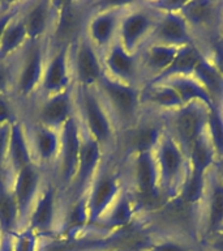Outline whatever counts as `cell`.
<instances>
[{"instance_id":"cell-33","label":"cell","mask_w":223,"mask_h":251,"mask_svg":"<svg viewBox=\"0 0 223 251\" xmlns=\"http://www.w3.org/2000/svg\"><path fill=\"white\" fill-rule=\"evenodd\" d=\"M144 251H200V249L197 243L184 237L158 234L154 242Z\"/></svg>"},{"instance_id":"cell-46","label":"cell","mask_w":223,"mask_h":251,"mask_svg":"<svg viewBox=\"0 0 223 251\" xmlns=\"http://www.w3.org/2000/svg\"><path fill=\"white\" fill-rule=\"evenodd\" d=\"M222 111H223V110H222Z\"/></svg>"},{"instance_id":"cell-5","label":"cell","mask_w":223,"mask_h":251,"mask_svg":"<svg viewBox=\"0 0 223 251\" xmlns=\"http://www.w3.org/2000/svg\"><path fill=\"white\" fill-rule=\"evenodd\" d=\"M209 107L201 102H191L163 114L164 128L187 156L199 137L205 133Z\"/></svg>"},{"instance_id":"cell-28","label":"cell","mask_w":223,"mask_h":251,"mask_svg":"<svg viewBox=\"0 0 223 251\" xmlns=\"http://www.w3.org/2000/svg\"><path fill=\"white\" fill-rule=\"evenodd\" d=\"M9 178L8 176L0 179V233L15 234L21 229V224Z\"/></svg>"},{"instance_id":"cell-3","label":"cell","mask_w":223,"mask_h":251,"mask_svg":"<svg viewBox=\"0 0 223 251\" xmlns=\"http://www.w3.org/2000/svg\"><path fill=\"white\" fill-rule=\"evenodd\" d=\"M154 156L159 176L160 195L166 203L179 196L189 172V164L187 156L167 131H164L154 149Z\"/></svg>"},{"instance_id":"cell-41","label":"cell","mask_w":223,"mask_h":251,"mask_svg":"<svg viewBox=\"0 0 223 251\" xmlns=\"http://www.w3.org/2000/svg\"><path fill=\"white\" fill-rule=\"evenodd\" d=\"M200 251H223V231L211 239L199 243Z\"/></svg>"},{"instance_id":"cell-38","label":"cell","mask_w":223,"mask_h":251,"mask_svg":"<svg viewBox=\"0 0 223 251\" xmlns=\"http://www.w3.org/2000/svg\"><path fill=\"white\" fill-rule=\"evenodd\" d=\"M22 4H21L19 7L9 5V7L3 8V9L0 11V41L3 38L4 33H5V30L8 29V26H9L12 21L22 12Z\"/></svg>"},{"instance_id":"cell-42","label":"cell","mask_w":223,"mask_h":251,"mask_svg":"<svg viewBox=\"0 0 223 251\" xmlns=\"http://www.w3.org/2000/svg\"><path fill=\"white\" fill-rule=\"evenodd\" d=\"M0 251H15L13 250V234H7V233L0 234Z\"/></svg>"},{"instance_id":"cell-13","label":"cell","mask_w":223,"mask_h":251,"mask_svg":"<svg viewBox=\"0 0 223 251\" xmlns=\"http://www.w3.org/2000/svg\"><path fill=\"white\" fill-rule=\"evenodd\" d=\"M17 71L16 89L20 97H30L41 88L46 66V52L43 42H27Z\"/></svg>"},{"instance_id":"cell-1","label":"cell","mask_w":223,"mask_h":251,"mask_svg":"<svg viewBox=\"0 0 223 251\" xmlns=\"http://www.w3.org/2000/svg\"><path fill=\"white\" fill-rule=\"evenodd\" d=\"M74 98L82 129L95 139L106 153L116 149L117 128L97 88L74 86Z\"/></svg>"},{"instance_id":"cell-22","label":"cell","mask_w":223,"mask_h":251,"mask_svg":"<svg viewBox=\"0 0 223 251\" xmlns=\"http://www.w3.org/2000/svg\"><path fill=\"white\" fill-rule=\"evenodd\" d=\"M140 216V208L137 205L132 192L125 186L124 190L120 192V195L117 196V199L113 201L109 211L106 212V215L102 217L98 225L106 230L112 231L113 234L132 225Z\"/></svg>"},{"instance_id":"cell-2","label":"cell","mask_w":223,"mask_h":251,"mask_svg":"<svg viewBox=\"0 0 223 251\" xmlns=\"http://www.w3.org/2000/svg\"><path fill=\"white\" fill-rule=\"evenodd\" d=\"M95 88L112 117L117 133L131 128L138 121L142 113L140 86L117 81L105 74Z\"/></svg>"},{"instance_id":"cell-8","label":"cell","mask_w":223,"mask_h":251,"mask_svg":"<svg viewBox=\"0 0 223 251\" xmlns=\"http://www.w3.org/2000/svg\"><path fill=\"white\" fill-rule=\"evenodd\" d=\"M223 231V180L217 169L211 168L206 176L205 195L197 211L199 243L211 239Z\"/></svg>"},{"instance_id":"cell-10","label":"cell","mask_w":223,"mask_h":251,"mask_svg":"<svg viewBox=\"0 0 223 251\" xmlns=\"http://www.w3.org/2000/svg\"><path fill=\"white\" fill-rule=\"evenodd\" d=\"M127 4H115L91 12L86 21L85 35L93 46L103 54L117 39L121 15Z\"/></svg>"},{"instance_id":"cell-36","label":"cell","mask_w":223,"mask_h":251,"mask_svg":"<svg viewBox=\"0 0 223 251\" xmlns=\"http://www.w3.org/2000/svg\"><path fill=\"white\" fill-rule=\"evenodd\" d=\"M206 58L210 60L218 72L223 76V39L218 38L207 43L206 46L201 49Z\"/></svg>"},{"instance_id":"cell-17","label":"cell","mask_w":223,"mask_h":251,"mask_svg":"<svg viewBox=\"0 0 223 251\" xmlns=\"http://www.w3.org/2000/svg\"><path fill=\"white\" fill-rule=\"evenodd\" d=\"M56 188L52 184H43L34 205L31 208L26 226L41 238H52L58 226ZM25 226V227H26Z\"/></svg>"},{"instance_id":"cell-12","label":"cell","mask_w":223,"mask_h":251,"mask_svg":"<svg viewBox=\"0 0 223 251\" xmlns=\"http://www.w3.org/2000/svg\"><path fill=\"white\" fill-rule=\"evenodd\" d=\"M81 143L82 127L76 114L60 129V151L56 162L59 166L60 179L69 187L77 173Z\"/></svg>"},{"instance_id":"cell-44","label":"cell","mask_w":223,"mask_h":251,"mask_svg":"<svg viewBox=\"0 0 223 251\" xmlns=\"http://www.w3.org/2000/svg\"><path fill=\"white\" fill-rule=\"evenodd\" d=\"M221 38L223 39V17H222V26H221Z\"/></svg>"},{"instance_id":"cell-23","label":"cell","mask_w":223,"mask_h":251,"mask_svg":"<svg viewBox=\"0 0 223 251\" xmlns=\"http://www.w3.org/2000/svg\"><path fill=\"white\" fill-rule=\"evenodd\" d=\"M31 164H35V161L29 140V133L26 132L23 123L16 119L11 123V132L8 141L7 170L12 176Z\"/></svg>"},{"instance_id":"cell-32","label":"cell","mask_w":223,"mask_h":251,"mask_svg":"<svg viewBox=\"0 0 223 251\" xmlns=\"http://www.w3.org/2000/svg\"><path fill=\"white\" fill-rule=\"evenodd\" d=\"M27 42L29 39H27L26 29L20 13L8 26L3 38L0 41V59L9 60L12 56H15L20 51L23 50Z\"/></svg>"},{"instance_id":"cell-4","label":"cell","mask_w":223,"mask_h":251,"mask_svg":"<svg viewBox=\"0 0 223 251\" xmlns=\"http://www.w3.org/2000/svg\"><path fill=\"white\" fill-rule=\"evenodd\" d=\"M163 15L152 1L127 3L121 15L117 41L125 50L137 54L148 43L154 27Z\"/></svg>"},{"instance_id":"cell-39","label":"cell","mask_w":223,"mask_h":251,"mask_svg":"<svg viewBox=\"0 0 223 251\" xmlns=\"http://www.w3.org/2000/svg\"><path fill=\"white\" fill-rule=\"evenodd\" d=\"M12 70L8 60L0 59V96H5L8 88L11 85Z\"/></svg>"},{"instance_id":"cell-27","label":"cell","mask_w":223,"mask_h":251,"mask_svg":"<svg viewBox=\"0 0 223 251\" xmlns=\"http://www.w3.org/2000/svg\"><path fill=\"white\" fill-rule=\"evenodd\" d=\"M203 52L201 47L197 45H189V46L180 47L178 54L174 58L172 63L163 74L159 75L156 80L148 82H162L172 77H183V76H193L196 67L202 59Z\"/></svg>"},{"instance_id":"cell-16","label":"cell","mask_w":223,"mask_h":251,"mask_svg":"<svg viewBox=\"0 0 223 251\" xmlns=\"http://www.w3.org/2000/svg\"><path fill=\"white\" fill-rule=\"evenodd\" d=\"M105 154L106 152L105 149L102 148V145L82 129V143L77 173L70 184L74 195L81 196L88 191L91 180L94 179L98 170L103 165Z\"/></svg>"},{"instance_id":"cell-11","label":"cell","mask_w":223,"mask_h":251,"mask_svg":"<svg viewBox=\"0 0 223 251\" xmlns=\"http://www.w3.org/2000/svg\"><path fill=\"white\" fill-rule=\"evenodd\" d=\"M102 62L105 74L113 80L140 88L144 85L138 54L125 50L117 39L102 54Z\"/></svg>"},{"instance_id":"cell-9","label":"cell","mask_w":223,"mask_h":251,"mask_svg":"<svg viewBox=\"0 0 223 251\" xmlns=\"http://www.w3.org/2000/svg\"><path fill=\"white\" fill-rule=\"evenodd\" d=\"M70 70L76 86L94 88L105 75L102 54L85 33L70 46Z\"/></svg>"},{"instance_id":"cell-15","label":"cell","mask_w":223,"mask_h":251,"mask_svg":"<svg viewBox=\"0 0 223 251\" xmlns=\"http://www.w3.org/2000/svg\"><path fill=\"white\" fill-rule=\"evenodd\" d=\"M11 186L19 207L20 224L22 229L26 226L31 208L43 187L41 168L37 164H31L27 168L20 170L12 176Z\"/></svg>"},{"instance_id":"cell-40","label":"cell","mask_w":223,"mask_h":251,"mask_svg":"<svg viewBox=\"0 0 223 251\" xmlns=\"http://www.w3.org/2000/svg\"><path fill=\"white\" fill-rule=\"evenodd\" d=\"M16 118L13 117V109L7 101L5 96H0V126L9 125Z\"/></svg>"},{"instance_id":"cell-37","label":"cell","mask_w":223,"mask_h":251,"mask_svg":"<svg viewBox=\"0 0 223 251\" xmlns=\"http://www.w3.org/2000/svg\"><path fill=\"white\" fill-rule=\"evenodd\" d=\"M9 132H11V123L0 126V179H3L4 176H11V174L7 170Z\"/></svg>"},{"instance_id":"cell-29","label":"cell","mask_w":223,"mask_h":251,"mask_svg":"<svg viewBox=\"0 0 223 251\" xmlns=\"http://www.w3.org/2000/svg\"><path fill=\"white\" fill-rule=\"evenodd\" d=\"M193 77L203 86V89L210 96L214 107L223 110V76L219 74L218 70L205 54L196 67Z\"/></svg>"},{"instance_id":"cell-34","label":"cell","mask_w":223,"mask_h":251,"mask_svg":"<svg viewBox=\"0 0 223 251\" xmlns=\"http://www.w3.org/2000/svg\"><path fill=\"white\" fill-rule=\"evenodd\" d=\"M206 133L214 147L217 161L223 158V111L218 107L209 110Z\"/></svg>"},{"instance_id":"cell-30","label":"cell","mask_w":223,"mask_h":251,"mask_svg":"<svg viewBox=\"0 0 223 251\" xmlns=\"http://www.w3.org/2000/svg\"><path fill=\"white\" fill-rule=\"evenodd\" d=\"M163 84H167L175 90L176 94L179 96L183 105L191 103V102H201L206 105L209 109L214 107V103L211 101L210 96L203 89V86L196 80L193 76H183V77H172L166 81H162Z\"/></svg>"},{"instance_id":"cell-7","label":"cell","mask_w":223,"mask_h":251,"mask_svg":"<svg viewBox=\"0 0 223 251\" xmlns=\"http://www.w3.org/2000/svg\"><path fill=\"white\" fill-rule=\"evenodd\" d=\"M179 13L183 16L196 42L201 49L211 41L221 38L223 1H184Z\"/></svg>"},{"instance_id":"cell-18","label":"cell","mask_w":223,"mask_h":251,"mask_svg":"<svg viewBox=\"0 0 223 251\" xmlns=\"http://www.w3.org/2000/svg\"><path fill=\"white\" fill-rule=\"evenodd\" d=\"M77 114L74 88L43 98L38 107V123L60 131L63 126Z\"/></svg>"},{"instance_id":"cell-25","label":"cell","mask_w":223,"mask_h":251,"mask_svg":"<svg viewBox=\"0 0 223 251\" xmlns=\"http://www.w3.org/2000/svg\"><path fill=\"white\" fill-rule=\"evenodd\" d=\"M29 137L35 164L51 165L58 162L60 151V131L37 125Z\"/></svg>"},{"instance_id":"cell-14","label":"cell","mask_w":223,"mask_h":251,"mask_svg":"<svg viewBox=\"0 0 223 251\" xmlns=\"http://www.w3.org/2000/svg\"><path fill=\"white\" fill-rule=\"evenodd\" d=\"M70 46L55 47L54 54L47 58L39 90L45 97L73 88V76L70 70Z\"/></svg>"},{"instance_id":"cell-20","label":"cell","mask_w":223,"mask_h":251,"mask_svg":"<svg viewBox=\"0 0 223 251\" xmlns=\"http://www.w3.org/2000/svg\"><path fill=\"white\" fill-rule=\"evenodd\" d=\"M29 42H43L52 33L56 19V3L41 0L30 3L21 12Z\"/></svg>"},{"instance_id":"cell-35","label":"cell","mask_w":223,"mask_h":251,"mask_svg":"<svg viewBox=\"0 0 223 251\" xmlns=\"http://www.w3.org/2000/svg\"><path fill=\"white\" fill-rule=\"evenodd\" d=\"M41 237L30 227H22L13 234V250L15 251H39Z\"/></svg>"},{"instance_id":"cell-21","label":"cell","mask_w":223,"mask_h":251,"mask_svg":"<svg viewBox=\"0 0 223 251\" xmlns=\"http://www.w3.org/2000/svg\"><path fill=\"white\" fill-rule=\"evenodd\" d=\"M86 21L81 9L74 3H56V19L51 35L56 41V47L73 45L85 33Z\"/></svg>"},{"instance_id":"cell-6","label":"cell","mask_w":223,"mask_h":251,"mask_svg":"<svg viewBox=\"0 0 223 251\" xmlns=\"http://www.w3.org/2000/svg\"><path fill=\"white\" fill-rule=\"evenodd\" d=\"M115 168L116 166H110L103 162L85 192L90 226H97L106 212L109 211L127 186L123 172Z\"/></svg>"},{"instance_id":"cell-45","label":"cell","mask_w":223,"mask_h":251,"mask_svg":"<svg viewBox=\"0 0 223 251\" xmlns=\"http://www.w3.org/2000/svg\"><path fill=\"white\" fill-rule=\"evenodd\" d=\"M0 234H1V233H0Z\"/></svg>"},{"instance_id":"cell-43","label":"cell","mask_w":223,"mask_h":251,"mask_svg":"<svg viewBox=\"0 0 223 251\" xmlns=\"http://www.w3.org/2000/svg\"><path fill=\"white\" fill-rule=\"evenodd\" d=\"M97 251H121L120 249H106V250H97Z\"/></svg>"},{"instance_id":"cell-26","label":"cell","mask_w":223,"mask_h":251,"mask_svg":"<svg viewBox=\"0 0 223 251\" xmlns=\"http://www.w3.org/2000/svg\"><path fill=\"white\" fill-rule=\"evenodd\" d=\"M141 105L142 109L166 114L179 109L183 103L171 86L163 82H152L141 88Z\"/></svg>"},{"instance_id":"cell-31","label":"cell","mask_w":223,"mask_h":251,"mask_svg":"<svg viewBox=\"0 0 223 251\" xmlns=\"http://www.w3.org/2000/svg\"><path fill=\"white\" fill-rule=\"evenodd\" d=\"M189 170L201 176H206L211 168L217 164V154L206 131L199 137L188 154Z\"/></svg>"},{"instance_id":"cell-19","label":"cell","mask_w":223,"mask_h":251,"mask_svg":"<svg viewBox=\"0 0 223 251\" xmlns=\"http://www.w3.org/2000/svg\"><path fill=\"white\" fill-rule=\"evenodd\" d=\"M148 43H156L178 49L189 45H197L191 29L188 27L185 20L179 12L163 13L154 27Z\"/></svg>"},{"instance_id":"cell-24","label":"cell","mask_w":223,"mask_h":251,"mask_svg":"<svg viewBox=\"0 0 223 251\" xmlns=\"http://www.w3.org/2000/svg\"><path fill=\"white\" fill-rule=\"evenodd\" d=\"M178 51H179L178 47L148 43L137 52L138 59H140L144 85L156 80L159 75H162L164 71L167 70L168 66L171 64L174 58L178 54Z\"/></svg>"}]
</instances>
